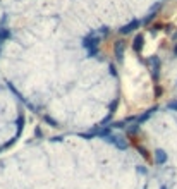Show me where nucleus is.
Returning a JSON list of instances; mask_svg holds the SVG:
<instances>
[]
</instances>
